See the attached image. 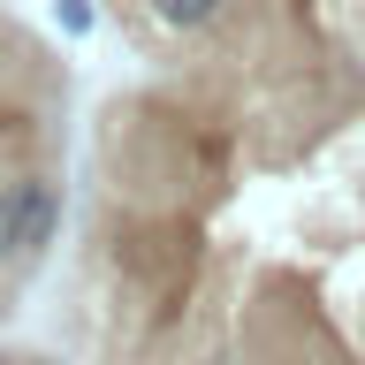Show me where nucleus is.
Listing matches in <instances>:
<instances>
[{
    "mask_svg": "<svg viewBox=\"0 0 365 365\" xmlns=\"http://www.w3.org/2000/svg\"><path fill=\"white\" fill-rule=\"evenodd\" d=\"M76 114L68 365H365V0H228Z\"/></svg>",
    "mask_w": 365,
    "mask_h": 365,
    "instance_id": "nucleus-1",
    "label": "nucleus"
},
{
    "mask_svg": "<svg viewBox=\"0 0 365 365\" xmlns=\"http://www.w3.org/2000/svg\"><path fill=\"white\" fill-rule=\"evenodd\" d=\"M76 68L16 0H0V319L53 274L68 228Z\"/></svg>",
    "mask_w": 365,
    "mask_h": 365,
    "instance_id": "nucleus-2",
    "label": "nucleus"
},
{
    "mask_svg": "<svg viewBox=\"0 0 365 365\" xmlns=\"http://www.w3.org/2000/svg\"><path fill=\"white\" fill-rule=\"evenodd\" d=\"M0 365H68L61 350H8V342H0Z\"/></svg>",
    "mask_w": 365,
    "mask_h": 365,
    "instance_id": "nucleus-3",
    "label": "nucleus"
}]
</instances>
